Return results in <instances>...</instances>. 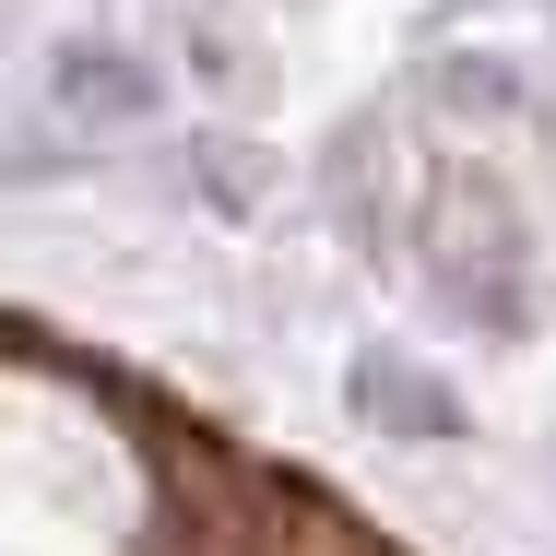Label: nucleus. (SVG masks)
<instances>
[{
    "instance_id": "8",
    "label": "nucleus",
    "mask_w": 556,
    "mask_h": 556,
    "mask_svg": "<svg viewBox=\"0 0 556 556\" xmlns=\"http://www.w3.org/2000/svg\"><path fill=\"white\" fill-rule=\"evenodd\" d=\"M72 178H84V142H72L60 118L0 130V190H72Z\"/></svg>"
},
{
    "instance_id": "2",
    "label": "nucleus",
    "mask_w": 556,
    "mask_h": 556,
    "mask_svg": "<svg viewBox=\"0 0 556 556\" xmlns=\"http://www.w3.org/2000/svg\"><path fill=\"white\" fill-rule=\"evenodd\" d=\"M343 415H355L367 439H391V450H462L473 439L462 379H450L427 343H403V332H367L343 355Z\"/></svg>"
},
{
    "instance_id": "9",
    "label": "nucleus",
    "mask_w": 556,
    "mask_h": 556,
    "mask_svg": "<svg viewBox=\"0 0 556 556\" xmlns=\"http://www.w3.org/2000/svg\"><path fill=\"white\" fill-rule=\"evenodd\" d=\"M273 12H320V0H273Z\"/></svg>"
},
{
    "instance_id": "4",
    "label": "nucleus",
    "mask_w": 556,
    "mask_h": 556,
    "mask_svg": "<svg viewBox=\"0 0 556 556\" xmlns=\"http://www.w3.org/2000/svg\"><path fill=\"white\" fill-rule=\"evenodd\" d=\"M36 84H48V118H60L72 142H118V130L166 118V72H154L130 36H96V24H84V36H60Z\"/></svg>"
},
{
    "instance_id": "1",
    "label": "nucleus",
    "mask_w": 556,
    "mask_h": 556,
    "mask_svg": "<svg viewBox=\"0 0 556 556\" xmlns=\"http://www.w3.org/2000/svg\"><path fill=\"white\" fill-rule=\"evenodd\" d=\"M403 273L439 296L473 343H533L545 332V237L521 214V190L462 154L415 178V225H403Z\"/></svg>"
},
{
    "instance_id": "3",
    "label": "nucleus",
    "mask_w": 556,
    "mask_h": 556,
    "mask_svg": "<svg viewBox=\"0 0 556 556\" xmlns=\"http://www.w3.org/2000/svg\"><path fill=\"white\" fill-rule=\"evenodd\" d=\"M320 214H332V237L343 249H367V261H391L403 273V225H415V190H403V154H391V118L379 108H355L320 142Z\"/></svg>"
},
{
    "instance_id": "6",
    "label": "nucleus",
    "mask_w": 556,
    "mask_h": 556,
    "mask_svg": "<svg viewBox=\"0 0 556 556\" xmlns=\"http://www.w3.org/2000/svg\"><path fill=\"white\" fill-rule=\"evenodd\" d=\"M178 178H190V202L214 225H261L285 166H273V142H261L249 118H190V130H178Z\"/></svg>"
},
{
    "instance_id": "10",
    "label": "nucleus",
    "mask_w": 556,
    "mask_h": 556,
    "mask_svg": "<svg viewBox=\"0 0 556 556\" xmlns=\"http://www.w3.org/2000/svg\"><path fill=\"white\" fill-rule=\"evenodd\" d=\"M545 24H556V0H545Z\"/></svg>"
},
{
    "instance_id": "5",
    "label": "nucleus",
    "mask_w": 556,
    "mask_h": 556,
    "mask_svg": "<svg viewBox=\"0 0 556 556\" xmlns=\"http://www.w3.org/2000/svg\"><path fill=\"white\" fill-rule=\"evenodd\" d=\"M415 96H427L462 142H497V130H533V118H545L533 60H521V48H497V36H439V48L415 60Z\"/></svg>"
},
{
    "instance_id": "7",
    "label": "nucleus",
    "mask_w": 556,
    "mask_h": 556,
    "mask_svg": "<svg viewBox=\"0 0 556 556\" xmlns=\"http://www.w3.org/2000/svg\"><path fill=\"white\" fill-rule=\"evenodd\" d=\"M178 60H190V84L214 96V118H237L249 96H273V60H249V36H237L225 12H190V24H178Z\"/></svg>"
}]
</instances>
